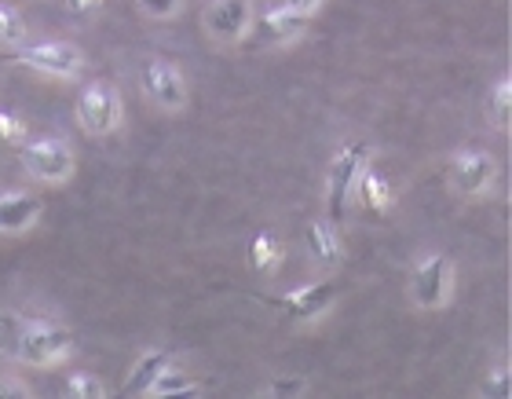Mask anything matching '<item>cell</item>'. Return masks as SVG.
<instances>
[{"instance_id": "1", "label": "cell", "mask_w": 512, "mask_h": 399, "mask_svg": "<svg viewBox=\"0 0 512 399\" xmlns=\"http://www.w3.org/2000/svg\"><path fill=\"white\" fill-rule=\"evenodd\" d=\"M74 352V330L52 319L4 312L0 315V356L26 367H55Z\"/></svg>"}, {"instance_id": "2", "label": "cell", "mask_w": 512, "mask_h": 399, "mask_svg": "<svg viewBox=\"0 0 512 399\" xmlns=\"http://www.w3.org/2000/svg\"><path fill=\"white\" fill-rule=\"evenodd\" d=\"M22 147V169L37 180V184H66L77 169V154L70 140L63 136H37V140L19 143Z\"/></svg>"}, {"instance_id": "3", "label": "cell", "mask_w": 512, "mask_h": 399, "mask_svg": "<svg viewBox=\"0 0 512 399\" xmlns=\"http://www.w3.org/2000/svg\"><path fill=\"white\" fill-rule=\"evenodd\" d=\"M366 158H370V143L355 140L341 147L326 169V220H333V224H341L348 213V198H352L359 173L366 169Z\"/></svg>"}, {"instance_id": "4", "label": "cell", "mask_w": 512, "mask_h": 399, "mask_svg": "<svg viewBox=\"0 0 512 399\" xmlns=\"http://www.w3.org/2000/svg\"><path fill=\"white\" fill-rule=\"evenodd\" d=\"M77 121L88 136H114L125 121V103H121L118 85L110 81H88L77 96Z\"/></svg>"}, {"instance_id": "5", "label": "cell", "mask_w": 512, "mask_h": 399, "mask_svg": "<svg viewBox=\"0 0 512 399\" xmlns=\"http://www.w3.org/2000/svg\"><path fill=\"white\" fill-rule=\"evenodd\" d=\"M11 63H22L37 70V74H48V77H77L85 70V52L70 41H33V44H15V52H11Z\"/></svg>"}, {"instance_id": "6", "label": "cell", "mask_w": 512, "mask_h": 399, "mask_svg": "<svg viewBox=\"0 0 512 399\" xmlns=\"http://www.w3.org/2000/svg\"><path fill=\"white\" fill-rule=\"evenodd\" d=\"M454 290V264L447 253H428L410 271V301L421 312H439Z\"/></svg>"}, {"instance_id": "7", "label": "cell", "mask_w": 512, "mask_h": 399, "mask_svg": "<svg viewBox=\"0 0 512 399\" xmlns=\"http://www.w3.org/2000/svg\"><path fill=\"white\" fill-rule=\"evenodd\" d=\"M139 85H143V96L158 110H165V114H176V110L187 107V81H183L180 66L172 63V59H161V55L143 59Z\"/></svg>"}, {"instance_id": "8", "label": "cell", "mask_w": 512, "mask_h": 399, "mask_svg": "<svg viewBox=\"0 0 512 399\" xmlns=\"http://www.w3.org/2000/svg\"><path fill=\"white\" fill-rule=\"evenodd\" d=\"M494 176H498V162H494V154L480 151V147H465V151H458L454 162H450V187H454L461 198L487 195L494 187Z\"/></svg>"}, {"instance_id": "9", "label": "cell", "mask_w": 512, "mask_h": 399, "mask_svg": "<svg viewBox=\"0 0 512 399\" xmlns=\"http://www.w3.org/2000/svg\"><path fill=\"white\" fill-rule=\"evenodd\" d=\"M202 22L216 44H238L253 30V4L249 0H209Z\"/></svg>"}, {"instance_id": "10", "label": "cell", "mask_w": 512, "mask_h": 399, "mask_svg": "<svg viewBox=\"0 0 512 399\" xmlns=\"http://www.w3.org/2000/svg\"><path fill=\"white\" fill-rule=\"evenodd\" d=\"M337 293H341V286L333 279L304 282L297 290H289L286 297L278 301V308H282V315H286L289 323H315V319L337 301Z\"/></svg>"}, {"instance_id": "11", "label": "cell", "mask_w": 512, "mask_h": 399, "mask_svg": "<svg viewBox=\"0 0 512 399\" xmlns=\"http://www.w3.org/2000/svg\"><path fill=\"white\" fill-rule=\"evenodd\" d=\"M308 26H311V15L289 8V4H271V8L253 22L249 33H256L260 44H289V41H297Z\"/></svg>"}, {"instance_id": "12", "label": "cell", "mask_w": 512, "mask_h": 399, "mask_svg": "<svg viewBox=\"0 0 512 399\" xmlns=\"http://www.w3.org/2000/svg\"><path fill=\"white\" fill-rule=\"evenodd\" d=\"M304 249H308V260L319 271H337L344 264L341 231H337V224L326 220V216H315V220L304 227Z\"/></svg>"}, {"instance_id": "13", "label": "cell", "mask_w": 512, "mask_h": 399, "mask_svg": "<svg viewBox=\"0 0 512 399\" xmlns=\"http://www.w3.org/2000/svg\"><path fill=\"white\" fill-rule=\"evenodd\" d=\"M41 202L33 195H0V235H19L37 224Z\"/></svg>"}, {"instance_id": "14", "label": "cell", "mask_w": 512, "mask_h": 399, "mask_svg": "<svg viewBox=\"0 0 512 399\" xmlns=\"http://www.w3.org/2000/svg\"><path fill=\"white\" fill-rule=\"evenodd\" d=\"M169 363H172V356L169 352H161V348H147V352H139L136 367L128 370V378H125V396H147V389L154 385V378H158Z\"/></svg>"}, {"instance_id": "15", "label": "cell", "mask_w": 512, "mask_h": 399, "mask_svg": "<svg viewBox=\"0 0 512 399\" xmlns=\"http://www.w3.org/2000/svg\"><path fill=\"white\" fill-rule=\"evenodd\" d=\"M147 396L154 399H180V396H198V381L191 378V374H183V370H176L169 363V367L161 370L158 378H154V385L147 389Z\"/></svg>"}, {"instance_id": "16", "label": "cell", "mask_w": 512, "mask_h": 399, "mask_svg": "<svg viewBox=\"0 0 512 399\" xmlns=\"http://www.w3.org/2000/svg\"><path fill=\"white\" fill-rule=\"evenodd\" d=\"M355 187H359V195H363V205H370V209H377V213H388V209H392L395 191L377 169H363L359 180H355Z\"/></svg>"}, {"instance_id": "17", "label": "cell", "mask_w": 512, "mask_h": 399, "mask_svg": "<svg viewBox=\"0 0 512 399\" xmlns=\"http://www.w3.org/2000/svg\"><path fill=\"white\" fill-rule=\"evenodd\" d=\"M487 121H491L494 129L509 132V125H512V81H509V74L498 77V85H494L491 96H487Z\"/></svg>"}, {"instance_id": "18", "label": "cell", "mask_w": 512, "mask_h": 399, "mask_svg": "<svg viewBox=\"0 0 512 399\" xmlns=\"http://www.w3.org/2000/svg\"><path fill=\"white\" fill-rule=\"evenodd\" d=\"M278 260H282V242H278L271 231L253 235V242H249V264H253L256 271L271 275V271L278 268Z\"/></svg>"}, {"instance_id": "19", "label": "cell", "mask_w": 512, "mask_h": 399, "mask_svg": "<svg viewBox=\"0 0 512 399\" xmlns=\"http://www.w3.org/2000/svg\"><path fill=\"white\" fill-rule=\"evenodd\" d=\"M22 41H26V19H22V11L15 4H8V0H0V44L15 48Z\"/></svg>"}, {"instance_id": "20", "label": "cell", "mask_w": 512, "mask_h": 399, "mask_svg": "<svg viewBox=\"0 0 512 399\" xmlns=\"http://www.w3.org/2000/svg\"><path fill=\"white\" fill-rule=\"evenodd\" d=\"M66 396H74V399H103V396H107V389H103V381H99L96 374H85V370H77V374H70V378H66Z\"/></svg>"}, {"instance_id": "21", "label": "cell", "mask_w": 512, "mask_h": 399, "mask_svg": "<svg viewBox=\"0 0 512 399\" xmlns=\"http://www.w3.org/2000/svg\"><path fill=\"white\" fill-rule=\"evenodd\" d=\"M0 140L4 143H22L26 140V121L11 110H0Z\"/></svg>"}, {"instance_id": "22", "label": "cell", "mask_w": 512, "mask_h": 399, "mask_svg": "<svg viewBox=\"0 0 512 399\" xmlns=\"http://www.w3.org/2000/svg\"><path fill=\"white\" fill-rule=\"evenodd\" d=\"M509 381H512V370L509 363H502V367L494 370V374H487V389H483V396H494V399H509Z\"/></svg>"}, {"instance_id": "23", "label": "cell", "mask_w": 512, "mask_h": 399, "mask_svg": "<svg viewBox=\"0 0 512 399\" xmlns=\"http://www.w3.org/2000/svg\"><path fill=\"white\" fill-rule=\"evenodd\" d=\"M139 8L147 11L150 19H172L183 8V0H139Z\"/></svg>"}, {"instance_id": "24", "label": "cell", "mask_w": 512, "mask_h": 399, "mask_svg": "<svg viewBox=\"0 0 512 399\" xmlns=\"http://www.w3.org/2000/svg\"><path fill=\"white\" fill-rule=\"evenodd\" d=\"M304 392V381L300 378H275L271 381V396H300Z\"/></svg>"}, {"instance_id": "25", "label": "cell", "mask_w": 512, "mask_h": 399, "mask_svg": "<svg viewBox=\"0 0 512 399\" xmlns=\"http://www.w3.org/2000/svg\"><path fill=\"white\" fill-rule=\"evenodd\" d=\"M99 4H103V0H63V8L70 11V15H92Z\"/></svg>"}, {"instance_id": "26", "label": "cell", "mask_w": 512, "mask_h": 399, "mask_svg": "<svg viewBox=\"0 0 512 399\" xmlns=\"http://www.w3.org/2000/svg\"><path fill=\"white\" fill-rule=\"evenodd\" d=\"M282 4H289V8H297V11H304V15L315 19V11H319L326 0H282Z\"/></svg>"}]
</instances>
